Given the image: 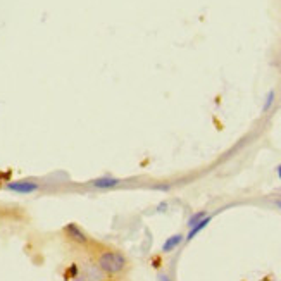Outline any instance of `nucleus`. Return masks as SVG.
<instances>
[{"mask_svg":"<svg viewBox=\"0 0 281 281\" xmlns=\"http://www.w3.org/2000/svg\"><path fill=\"white\" fill-rule=\"evenodd\" d=\"M93 266L102 273V276L107 278H121L130 273L131 260L124 252L119 249H100L95 252V260Z\"/></svg>","mask_w":281,"mask_h":281,"instance_id":"1","label":"nucleus"},{"mask_svg":"<svg viewBox=\"0 0 281 281\" xmlns=\"http://www.w3.org/2000/svg\"><path fill=\"white\" fill-rule=\"evenodd\" d=\"M62 231H64V236H66L69 242L76 243V245H80V247H88L91 243V238L88 236V233L84 231L80 225H76V223L66 225Z\"/></svg>","mask_w":281,"mask_h":281,"instance_id":"2","label":"nucleus"},{"mask_svg":"<svg viewBox=\"0 0 281 281\" xmlns=\"http://www.w3.org/2000/svg\"><path fill=\"white\" fill-rule=\"evenodd\" d=\"M5 190L18 195H31L40 190V183L33 181V179H18V181L5 183Z\"/></svg>","mask_w":281,"mask_h":281,"instance_id":"3","label":"nucleus"},{"mask_svg":"<svg viewBox=\"0 0 281 281\" xmlns=\"http://www.w3.org/2000/svg\"><path fill=\"white\" fill-rule=\"evenodd\" d=\"M121 185V179L114 178V176H102V178L91 179L90 186L95 188V190H111V188H116Z\"/></svg>","mask_w":281,"mask_h":281,"instance_id":"4","label":"nucleus"},{"mask_svg":"<svg viewBox=\"0 0 281 281\" xmlns=\"http://www.w3.org/2000/svg\"><path fill=\"white\" fill-rule=\"evenodd\" d=\"M183 242H185V236H183V235H179V233H176V235H171L169 238H166L164 243H162V247H161L162 253L174 252V250L178 249V247L181 245Z\"/></svg>","mask_w":281,"mask_h":281,"instance_id":"5","label":"nucleus"},{"mask_svg":"<svg viewBox=\"0 0 281 281\" xmlns=\"http://www.w3.org/2000/svg\"><path fill=\"white\" fill-rule=\"evenodd\" d=\"M212 221V216L211 214H207L204 219H202L200 223H197L195 226H192V228H188V233H186V236H185V242H192V240L195 238V236L198 235L200 231H204L205 228L209 226V223Z\"/></svg>","mask_w":281,"mask_h":281,"instance_id":"6","label":"nucleus"},{"mask_svg":"<svg viewBox=\"0 0 281 281\" xmlns=\"http://www.w3.org/2000/svg\"><path fill=\"white\" fill-rule=\"evenodd\" d=\"M274 100H276V91L274 90H269L266 93V99H264V104H262V114L269 112L274 106Z\"/></svg>","mask_w":281,"mask_h":281,"instance_id":"7","label":"nucleus"},{"mask_svg":"<svg viewBox=\"0 0 281 281\" xmlns=\"http://www.w3.org/2000/svg\"><path fill=\"white\" fill-rule=\"evenodd\" d=\"M207 216V211H198V212H195V214H192L190 218H188V221H186V226L188 228H192V226H195L197 223H200L202 219Z\"/></svg>","mask_w":281,"mask_h":281,"instance_id":"8","label":"nucleus"},{"mask_svg":"<svg viewBox=\"0 0 281 281\" xmlns=\"http://www.w3.org/2000/svg\"><path fill=\"white\" fill-rule=\"evenodd\" d=\"M157 281H172L171 276L168 273H159L157 274Z\"/></svg>","mask_w":281,"mask_h":281,"instance_id":"9","label":"nucleus"},{"mask_svg":"<svg viewBox=\"0 0 281 281\" xmlns=\"http://www.w3.org/2000/svg\"><path fill=\"white\" fill-rule=\"evenodd\" d=\"M159 212H164V209H168V204L166 202H162V204H159Z\"/></svg>","mask_w":281,"mask_h":281,"instance_id":"10","label":"nucleus"},{"mask_svg":"<svg viewBox=\"0 0 281 281\" xmlns=\"http://www.w3.org/2000/svg\"><path fill=\"white\" fill-rule=\"evenodd\" d=\"M276 174H278V178L281 179V164H278V168H276Z\"/></svg>","mask_w":281,"mask_h":281,"instance_id":"11","label":"nucleus"},{"mask_svg":"<svg viewBox=\"0 0 281 281\" xmlns=\"http://www.w3.org/2000/svg\"><path fill=\"white\" fill-rule=\"evenodd\" d=\"M274 204H276V207L281 211V198H280V200H276V202H274Z\"/></svg>","mask_w":281,"mask_h":281,"instance_id":"12","label":"nucleus"},{"mask_svg":"<svg viewBox=\"0 0 281 281\" xmlns=\"http://www.w3.org/2000/svg\"><path fill=\"white\" fill-rule=\"evenodd\" d=\"M102 281H116L114 278H109V280H102Z\"/></svg>","mask_w":281,"mask_h":281,"instance_id":"13","label":"nucleus"}]
</instances>
